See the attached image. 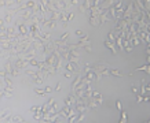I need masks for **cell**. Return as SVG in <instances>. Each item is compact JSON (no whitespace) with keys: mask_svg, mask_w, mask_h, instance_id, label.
<instances>
[{"mask_svg":"<svg viewBox=\"0 0 150 123\" xmlns=\"http://www.w3.org/2000/svg\"><path fill=\"white\" fill-rule=\"evenodd\" d=\"M44 63H46L47 66H56V58H55V55L54 54H50V55H47L46 56V60H44ZM56 68V67H55Z\"/></svg>","mask_w":150,"mask_h":123,"instance_id":"3","label":"cell"},{"mask_svg":"<svg viewBox=\"0 0 150 123\" xmlns=\"http://www.w3.org/2000/svg\"><path fill=\"white\" fill-rule=\"evenodd\" d=\"M25 74L26 75H30V77H36L37 71L36 70H25Z\"/></svg>","mask_w":150,"mask_h":123,"instance_id":"23","label":"cell"},{"mask_svg":"<svg viewBox=\"0 0 150 123\" xmlns=\"http://www.w3.org/2000/svg\"><path fill=\"white\" fill-rule=\"evenodd\" d=\"M6 33L10 36V34H15L17 33V28L15 26H8V28L6 29Z\"/></svg>","mask_w":150,"mask_h":123,"instance_id":"20","label":"cell"},{"mask_svg":"<svg viewBox=\"0 0 150 123\" xmlns=\"http://www.w3.org/2000/svg\"><path fill=\"white\" fill-rule=\"evenodd\" d=\"M135 71H146V74H150V67H149V64H145L142 67L135 68Z\"/></svg>","mask_w":150,"mask_h":123,"instance_id":"19","label":"cell"},{"mask_svg":"<svg viewBox=\"0 0 150 123\" xmlns=\"http://www.w3.org/2000/svg\"><path fill=\"white\" fill-rule=\"evenodd\" d=\"M37 63H39V61H37L36 59H34V58L29 60V66H34V67H36V66H37Z\"/></svg>","mask_w":150,"mask_h":123,"instance_id":"30","label":"cell"},{"mask_svg":"<svg viewBox=\"0 0 150 123\" xmlns=\"http://www.w3.org/2000/svg\"><path fill=\"white\" fill-rule=\"evenodd\" d=\"M39 108H40V105H33V107H30V109H29V111L32 112V113H34V112H36Z\"/></svg>","mask_w":150,"mask_h":123,"instance_id":"32","label":"cell"},{"mask_svg":"<svg viewBox=\"0 0 150 123\" xmlns=\"http://www.w3.org/2000/svg\"><path fill=\"white\" fill-rule=\"evenodd\" d=\"M85 104H87V107L88 109H94V111H96V109L99 108V104L94 100V97H85Z\"/></svg>","mask_w":150,"mask_h":123,"instance_id":"1","label":"cell"},{"mask_svg":"<svg viewBox=\"0 0 150 123\" xmlns=\"http://www.w3.org/2000/svg\"><path fill=\"white\" fill-rule=\"evenodd\" d=\"M92 97H94V100L96 103H98L99 105H102V103H103V96H102V93H99V92H96V90H92Z\"/></svg>","mask_w":150,"mask_h":123,"instance_id":"6","label":"cell"},{"mask_svg":"<svg viewBox=\"0 0 150 123\" xmlns=\"http://www.w3.org/2000/svg\"><path fill=\"white\" fill-rule=\"evenodd\" d=\"M0 55H3V51H0Z\"/></svg>","mask_w":150,"mask_h":123,"instance_id":"45","label":"cell"},{"mask_svg":"<svg viewBox=\"0 0 150 123\" xmlns=\"http://www.w3.org/2000/svg\"><path fill=\"white\" fill-rule=\"evenodd\" d=\"M109 73L112 74V75L117 77V78H121L123 77V73L120 71V70H117V68H109Z\"/></svg>","mask_w":150,"mask_h":123,"instance_id":"13","label":"cell"},{"mask_svg":"<svg viewBox=\"0 0 150 123\" xmlns=\"http://www.w3.org/2000/svg\"><path fill=\"white\" fill-rule=\"evenodd\" d=\"M25 4H26V7H28L29 10L37 11V3H36V0H28V2H26Z\"/></svg>","mask_w":150,"mask_h":123,"instance_id":"9","label":"cell"},{"mask_svg":"<svg viewBox=\"0 0 150 123\" xmlns=\"http://www.w3.org/2000/svg\"><path fill=\"white\" fill-rule=\"evenodd\" d=\"M6 75H10L6 70H0V77H6Z\"/></svg>","mask_w":150,"mask_h":123,"instance_id":"37","label":"cell"},{"mask_svg":"<svg viewBox=\"0 0 150 123\" xmlns=\"http://www.w3.org/2000/svg\"><path fill=\"white\" fill-rule=\"evenodd\" d=\"M116 107H117V109H118V111H123V105H121V101H120V100H117V101H116Z\"/></svg>","mask_w":150,"mask_h":123,"instance_id":"31","label":"cell"},{"mask_svg":"<svg viewBox=\"0 0 150 123\" xmlns=\"http://www.w3.org/2000/svg\"><path fill=\"white\" fill-rule=\"evenodd\" d=\"M65 70L66 71H70V73H77L78 66H77V63H73V61H66Z\"/></svg>","mask_w":150,"mask_h":123,"instance_id":"4","label":"cell"},{"mask_svg":"<svg viewBox=\"0 0 150 123\" xmlns=\"http://www.w3.org/2000/svg\"><path fill=\"white\" fill-rule=\"evenodd\" d=\"M4 21H6V23H11L12 22V12L10 10L6 11V15H4Z\"/></svg>","mask_w":150,"mask_h":123,"instance_id":"16","label":"cell"},{"mask_svg":"<svg viewBox=\"0 0 150 123\" xmlns=\"http://www.w3.org/2000/svg\"><path fill=\"white\" fill-rule=\"evenodd\" d=\"M11 122H25V119L21 115H15V116H11Z\"/></svg>","mask_w":150,"mask_h":123,"instance_id":"21","label":"cell"},{"mask_svg":"<svg viewBox=\"0 0 150 123\" xmlns=\"http://www.w3.org/2000/svg\"><path fill=\"white\" fill-rule=\"evenodd\" d=\"M103 44H105V47H106V48H109V49L113 52V55H117V52H118V51H117L116 45H114V42H110L109 40H106V41H105Z\"/></svg>","mask_w":150,"mask_h":123,"instance_id":"8","label":"cell"},{"mask_svg":"<svg viewBox=\"0 0 150 123\" xmlns=\"http://www.w3.org/2000/svg\"><path fill=\"white\" fill-rule=\"evenodd\" d=\"M127 122V113L124 111H121V118H120V123H125Z\"/></svg>","mask_w":150,"mask_h":123,"instance_id":"26","label":"cell"},{"mask_svg":"<svg viewBox=\"0 0 150 123\" xmlns=\"http://www.w3.org/2000/svg\"><path fill=\"white\" fill-rule=\"evenodd\" d=\"M12 64H14V67H15V68L22 70V68H26V66H29V61H28V60H25V59H22V58H18Z\"/></svg>","mask_w":150,"mask_h":123,"instance_id":"2","label":"cell"},{"mask_svg":"<svg viewBox=\"0 0 150 123\" xmlns=\"http://www.w3.org/2000/svg\"><path fill=\"white\" fill-rule=\"evenodd\" d=\"M74 94H70V96H68L66 99H63V103H65V105H69V107H72V104H74Z\"/></svg>","mask_w":150,"mask_h":123,"instance_id":"10","label":"cell"},{"mask_svg":"<svg viewBox=\"0 0 150 123\" xmlns=\"http://www.w3.org/2000/svg\"><path fill=\"white\" fill-rule=\"evenodd\" d=\"M73 74H74V73H70V71H66V70H65V78H68V80L73 78Z\"/></svg>","mask_w":150,"mask_h":123,"instance_id":"29","label":"cell"},{"mask_svg":"<svg viewBox=\"0 0 150 123\" xmlns=\"http://www.w3.org/2000/svg\"><path fill=\"white\" fill-rule=\"evenodd\" d=\"M7 26H6V21H4V18H0V30L2 32H6Z\"/></svg>","mask_w":150,"mask_h":123,"instance_id":"22","label":"cell"},{"mask_svg":"<svg viewBox=\"0 0 150 123\" xmlns=\"http://www.w3.org/2000/svg\"><path fill=\"white\" fill-rule=\"evenodd\" d=\"M65 2H66V3H69V0H65Z\"/></svg>","mask_w":150,"mask_h":123,"instance_id":"46","label":"cell"},{"mask_svg":"<svg viewBox=\"0 0 150 123\" xmlns=\"http://www.w3.org/2000/svg\"><path fill=\"white\" fill-rule=\"evenodd\" d=\"M78 2H80V0H78Z\"/></svg>","mask_w":150,"mask_h":123,"instance_id":"47","label":"cell"},{"mask_svg":"<svg viewBox=\"0 0 150 123\" xmlns=\"http://www.w3.org/2000/svg\"><path fill=\"white\" fill-rule=\"evenodd\" d=\"M0 47H2V51H10L11 47H12V42H11V41L2 42V44H0Z\"/></svg>","mask_w":150,"mask_h":123,"instance_id":"14","label":"cell"},{"mask_svg":"<svg viewBox=\"0 0 150 123\" xmlns=\"http://www.w3.org/2000/svg\"><path fill=\"white\" fill-rule=\"evenodd\" d=\"M90 42H91L90 37H88V36H83V37H81V40H80V42H78V47H80V48H83L84 45H88Z\"/></svg>","mask_w":150,"mask_h":123,"instance_id":"11","label":"cell"},{"mask_svg":"<svg viewBox=\"0 0 150 123\" xmlns=\"http://www.w3.org/2000/svg\"><path fill=\"white\" fill-rule=\"evenodd\" d=\"M32 14H33V11L29 10V8L19 11V16H21V18L24 19V21H30V16H32Z\"/></svg>","mask_w":150,"mask_h":123,"instance_id":"5","label":"cell"},{"mask_svg":"<svg viewBox=\"0 0 150 123\" xmlns=\"http://www.w3.org/2000/svg\"><path fill=\"white\" fill-rule=\"evenodd\" d=\"M83 49H84L85 52H91L92 49H91V45H90V44H88V45H84V47H83Z\"/></svg>","mask_w":150,"mask_h":123,"instance_id":"35","label":"cell"},{"mask_svg":"<svg viewBox=\"0 0 150 123\" xmlns=\"http://www.w3.org/2000/svg\"><path fill=\"white\" fill-rule=\"evenodd\" d=\"M132 47H134V45H131V44H128V45H125V47H124V51H127V52H131V51H132Z\"/></svg>","mask_w":150,"mask_h":123,"instance_id":"33","label":"cell"},{"mask_svg":"<svg viewBox=\"0 0 150 123\" xmlns=\"http://www.w3.org/2000/svg\"><path fill=\"white\" fill-rule=\"evenodd\" d=\"M76 36L83 37V36H84V32H83V30H76Z\"/></svg>","mask_w":150,"mask_h":123,"instance_id":"38","label":"cell"},{"mask_svg":"<svg viewBox=\"0 0 150 123\" xmlns=\"http://www.w3.org/2000/svg\"><path fill=\"white\" fill-rule=\"evenodd\" d=\"M54 101H55V99H52V97H51V99H48V101L44 104V105H41V109H43V111H47V109L50 108L52 104H54Z\"/></svg>","mask_w":150,"mask_h":123,"instance_id":"15","label":"cell"},{"mask_svg":"<svg viewBox=\"0 0 150 123\" xmlns=\"http://www.w3.org/2000/svg\"><path fill=\"white\" fill-rule=\"evenodd\" d=\"M83 77H84V75H80V74H77V75H76V78H74V81H73V83H72V87H73V89L83 81Z\"/></svg>","mask_w":150,"mask_h":123,"instance_id":"17","label":"cell"},{"mask_svg":"<svg viewBox=\"0 0 150 123\" xmlns=\"http://www.w3.org/2000/svg\"><path fill=\"white\" fill-rule=\"evenodd\" d=\"M108 40H109L110 42H114V41H116V37H114V34H113V32H110V33L108 34Z\"/></svg>","mask_w":150,"mask_h":123,"instance_id":"28","label":"cell"},{"mask_svg":"<svg viewBox=\"0 0 150 123\" xmlns=\"http://www.w3.org/2000/svg\"><path fill=\"white\" fill-rule=\"evenodd\" d=\"M73 18H74V14H73L72 11H69V14H68V22H69V21H72Z\"/></svg>","mask_w":150,"mask_h":123,"instance_id":"36","label":"cell"},{"mask_svg":"<svg viewBox=\"0 0 150 123\" xmlns=\"http://www.w3.org/2000/svg\"><path fill=\"white\" fill-rule=\"evenodd\" d=\"M136 101H138V103H142V101H143V96H142V94H138V97H136Z\"/></svg>","mask_w":150,"mask_h":123,"instance_id":"40","label":"cell"},{"mask_svg":"<svg viewBox=\"0 0 150 123\" xmlns=\"http://www.w3.org/2000/svg\"><path fill=\"white\" fill-rule=\"evenodd\" d=\"M0 7H6V0H0Z\"/></svg>","mask_w":150,"mask_h":123,"instance_id":"42","label":"cell"},{"mask_svg":"<svg viewBox=\"0 0 150 123\" xmlns=\"http://www.w3.org/2000/svg\"><path fill=\"white\" fill-rule=\"evenodd\" d=\"M44 92H46V93H51V92H52V87H51V86H46V87H44Z\"/></svg>","mask_w":150,"mask_h":123,"instance_id":"39","label":"cell"},{"mask_svg":"<svg viewBox=\"0 0 150 123\" xmlns=\"http://www.w3.org/2000/svg\"><path fill=\"white\" fill-rule=\"evenodd\" d=\"M14 2H15V4H22V3H24V0H14Z\"/></svg>","mask_w":150,"mask_h":123,"instance_id":"43","label":"cell"},{"mask_svg":"<svg viewBox=\"0 0 150 123\" xmlns=\"http://www.w3.org/2000/svg\"><path fill=\"white\" fill-rule=\"evenodd\" d=\"M90 23H91L92 26H99V21H98V16L90 15Z\"/></svg>","mask_w":150,"mask_h":123,"instance_id":"18","label":"cell"},{"mask_svg":"<svg viewBox=\"0 0 150 123\" xmlns=\"http://www.w3.org/2000/svg\"><path fill=\"white\" fill-rule=\"evenodd\" d=\"M55 90H56V92H59V90H61V83H58V85H56V87H55Z\"/></svg>","mask_w":150,"mask_h":123,"instance_id":"44","label":"cell"},{"mask_svg":"<svg viewBox=\"0 0 150 123\" xmlns=\"http://www.w3.org/2000/svg\"><path fill=\"white\" fill-rule=\"evenodd\" d=\"M10 77H19V70L18 68H12V71L10 73Z\"/></svg>","mask_w":150,"mask_h":123,"instance_id":"24","label":"cell"},{"mask_svg":"<svg viewBox=\"0 0 150 123\" xmlns=\"http://www.w3.org/2000/svg\"><path fill=\"white\" fill-rule=\"evenodd\" d=\"M78 3H80L78 0H69V4H70V6H77Z\"/></svg>","mask_w":150,"mask_h":123,"instance_id":"34","label":"cell"},{"mask_svg":"<svg viewBox=\"0 0 150 123\" xmlns=\"http://www.w3.org/2000/svg\"><path fill=\"white\" fill-rule=\"evenodd\" d=\"M69 38V33L68 32H65V33H62L61 34V37H59V40H62V41H66Z\"/></svg>","mask_w":150,"mask_h":123,"instance_id":"27","label":"cell"},{"mask_svg":"<svg viewBox=\"0 0 150 123\" xmlns=\"http://www.w3.org/2000/svg\"><path fill=\"white\" fill-rule=\"evenodd\" d=\"M34 93L39 94V96H46V94H47L46 92H44V89H37V87L34 89Z\"/></svg>","mask_w":150,"mask_h":123,"instance_id":"25","label":"cell"},{"mask_svg":"<svg viewBox=\"0 0 150 123\" xmlns=\"http://www.w3.org/2000/svg\"><path fill=\"white\" fill-rule=\"evenodd\" d=\"M41 26H46V28H48V29H55L56 28V21H52V19H50V18H46V21L43 22V25Z\"/></svg>","mask_w":150,"mask_h":123,"instance_id":"7","label":"cell"},{"mask_svg":"<svg viewBox=\"0 0 150 123\" xmlns=\"http://www.w3.org/2000/svg\"><path fill=\"white\" fill-rule=\"evenodd\" d=\"M131 92H132V93H138V89H136V86H135V85H132V86H131Z\"/></svg>","mask_w":150,"mask_h":123,"instance_id":"41","label":"cell"},{"mask_svg":"<svg viewBox=\"0 0 150 123\" xmlns=\"http://www.w3.org/2000/svg\"><path fill=\"white\" fill-rule=\"evenodd\" d=\"M41 118H43V109H41V105H40V108L33 113V119L34 120H41Z\"/></svg>","mask_w":150,"mask_h":123,"instance_id":"12","label":"cell"}]
</instances>
